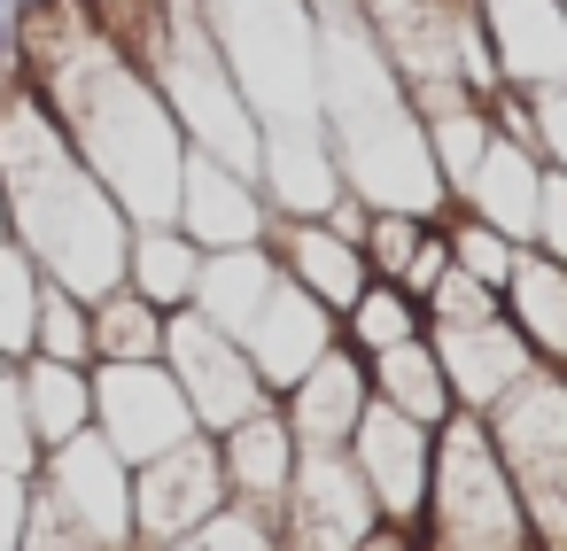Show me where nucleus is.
I'll return each instance as SVG.
<instances>
[{
  "instance_id": "1",
  "label": "nucleus",
  "mask_w": 567,
  "mask_h": 551,
  "mask_svg": "<svg viewBox=\"0 0 567 551\" xmlns=\"http://www.w3.org/2000/svg\"><path fill=\"white\" fill-rule=\"evenodd\" d=\"M24 86L48 102V117L63 125V141L79 148V164L110 187V202L133 226H172L179 202V164H187V133L172 125L148 63L117 55L102 32L63 24V55L24 48Z\"/></svg>"
},
{
  "instance_id": "2",
  "label": "nucleus",
  "mask_w": 567,
  "mask_h": 551,
  "mask_svg": "<svg viewBox=\"0 0 567 551\" xmlns=\"http://www.w3.org/2000/svg\"><path fill=\"white\" fill-rule=\"evenodd\" d=\"M0 210H9V241L40 264V280L71 295H110L125 288V241L133 218L110 202V187L79 164L48 102L17 79L0 94Z\"/></svg>"
},
{
  "instance_id": "3",
  "label": "nucleus",
  "mask_w": 567,
  "mask_h": 551,
  "mask_svg": "<svg viewBox=\"0 0 567 551\" xmlns=\"http://www.w3.org/2000/svg\"><path fill=\"white\" fill-rule=\"evenodd\" d=\"M148 79H156L172 125L187 133V148H203V156H218V164H234V171L257 179V148H265V141H257V117H249V102H241L226 55H218V40H210L203 0H172V24L156 32Z\"/></svg>"
},
{
  "instance_id": "4",
  "label": "nucleus",
  "mask_w": 567,
  "mask_h": 551,
  "mask_svg": "<svg viewBox=\"0 0 567 551\" xmlns=\"http://www.w3.org/2000/svg\"><path fill=\"white\" fill-rule=\"evenodd\" d=\"M443 528V551H536L528 505L482 427V412H451L435 427V466H427V505Z\"/></svg>"
},
{
  "instance_id": "5",
  "label": "nucleus",
  "mask_w": 567,
  "mask_h": 551,
  "mask_svg": "<svg viewBox=\"0 0 567 551\" xmlns=\"http://www.w3.org/2000/svg\"><path fill=\"white\" fill-rule=\"evenodd\" d=\"M482 427L528 505L536 551H567V365H528L482 412Z\"/></svg>"
},
{
  "instance_id": "6",
  "label": "nucleus",
  "mask_w": 567,
  "mask_h": 551,
  "mask_svg": "<svg viewBox=\"0 0 567 551\" xmlns=\"http://www.w3.org/2000/svg\"><path fill=\"white\" fill-rule=\"evenodd\" d=\"M427 350H435V365H443L458 412H489V404L536 365V350H528L520 326L505 319V295H489V288L466 280V272H443V280L427 288Z\"/></svg>"
},
{
  "instance_id": "7",
  "label": "nucleus",
  "mask_w": 567,
  "mask_h": 551,
  "mask_svg": "<svg viewBox=\"0 0 567 551\" xmlns=\"http://www.w3.org/2000/svg\"><path fill=\"white\" fill-rule=\"evenodd\" d=\"M164 365H172V381H179V396H187V412H195L203 435H226L234 419H249L257 404H272V388L249 365V350L226 326H210L203 311H172L164 319Z\"/></svg>"
},
{
  "instance_id": "8",
  "label": "nucleus",
  "mask_w": 567,
  "mask_h": 551,
  "mask_svg": "<svg viewBox=\"0 0 567 551\" xmlns=\"http://www.w3.org/2000/svg\"><path fill=\"white\" fill-rule=\"evenodd\" d=\"M94 435L125 458V466H148L164 450H179L195 427L179 381L164 357H133V365H94Z\"/></svg>"
},
{
  "instance_id": "9",
  "label": "nucleus",
  "mask_w": 567,
  "mask_h": 551,
  "mask_svg": "<svg viewBox=\"0 0 567 551\" xmlns=\"http://www.w3.org/2000/svg\"><path fill=\"white\" fill-rule=\"evenodd\" d=\"M350 466H358V481H365V497L381 505V520L396 528V520H412L420 505H427V466H435V427H420V419H404L396 404H365L358 412V427H350Z\"/></svg>"
},
{
  "instance_id": "10",
  "label": "nucleus",
  "mask_w": 567,
  "mask_h": 551,
  "mask_svg": "<svg viewBox=\"0 0 567 551\" xmlns=\"http://www.w3.org/2000/svg\"><path fill=\"white\" fill-rule=\"evenodd\" d=\"M210 512H226V466H218V435H187L179 450L133 466V536L179 543L187 528H203Z\"/></svg>"
},
{
  "instance_id": "11",
  "label": "nucleus",
  "mask_w": 567,
  "mask_h": 551,
  "mask_svg": "<svg viewBox=\"0 0 567 551\" xmlns=\"http://www.w3.org/2000/svg\"><path fill=\"white\" fill-rule=\"evenodd\" d=\"M172 226H179L203 257H210V249H265V233H272V202H265V187H257L249 171H234V164L187 148Z\"/></svg>"
},
{
  "instance_id": "12",
  "label": "nucleus",
  "mask_w": 567,
  "mask_h": 551,
  "mask_svg": "<svg viewBox=\"0 0 567 551\" xmlns=\"http://www.w3.org/2000/svg\"><path fill=\"white\" fill-rule=\"evenodd\" d=\"M40 497H48L55 512H71L102 551L133 536V466H125L94 427L48 450V489H40Z\"/></svg>"
},
{
  "instance_id": "13",
  "label": "nucleus",
  "mask_w": 567,
  "mask_h": 551,
  "mask_svg": "<svg viewBox=\"0 0 567 551\" xmlns=\"http://www.w3.org/2000/svg\"><path fill=\"white\" fill-rule=\"evenodd\" d=\"M474 40L497 86H559L567 79V9L559 0H466Z\"/></svg>"
},
{
  "instance_id": "14",
  "label": "nucleus",
  "mask_w": 567,
  "mask_h": 551,
  "mask_svg": "<svg viewBox=\"0 0 567 551\" xmlns=\"http://www.w3.org/2000/svg\"><path fill=\"white\" fill-rule=\"evenodd\" d=\"M272 404H280V419H288V435H296L303 450H342L350 427H358V412L373 404V373H365V357L334 334V342L296 373V388H280Z\"/></svg>"
},
{
  "instance_id": "15",
  "label": "nucleus",
  "mask_w": 567,
  "mask_h": 551,
  "mask_svg": "<svg viewBox=\"0 0 567 551\" xmlns=\"http://www.w3.org/2000/svg\"><path fill=\"white\" fill-rule=\"evenodd\" d=\"M334 334H342V326H334V311H327V303H311V295L280 272V280H272V295L241 319V334H234V342L249 350L257 381L280 396V388H296V373H303V365H311Z\"/></svg>"
},
{
  "instance_id": "16",
  "label": "nucleus",
  "mask_w": 567,
  "mask_h": 551,
  "mask_svg": "<svg viewBox=\"0 0 567 551\" xmlns=\"http://www.w3.org/2000/svg\"><path fill=\"white\" fill-rule=\"evenodd\" d=\"M296 512H303V536L311 551H358L373 528H381V505L365 497L350 450H303L296 458V481H288Z\"/></svg>"
},
{
  "instance_id": "17",
  "label": "nucleus",
  "mask_w": 567,
  "mask_h": 551,
  "mask_svg": "<svg viewBox=\"0 0 567 551\" xmlns=\"http://www.w3.org/2000/svg\"><path fill=\"white\" fill-rule=\"evenodd\" d=\"M265 249H272V264H280L311 303H327V311H334V326H342V311L358 303V288L373 280V272H365V257H358V241H350V233H334L327 218H272Z\"/></svg>"
},
{
  "instance_id": "18",
  "label": "nucleus",
  "mask_w": 567,
  "mask_h": 551,
  "mask_svg": "<svg viewBox=\"0 0 567 551\" xmlns=\"http://www.w3.org/2000/svg\"><path fill=\"white\" fill-rule=\"evenodd\" d=\"M536 195H544V156L528 148V141H505V133H489V148H482V164H474V179L451 195L458 210H474L482 226H497L505 241H536Z\"/></svg>"
},
{
  "instance_id": "19",
  "label": "nucleus",
  "mask_w": 567,
  "mask_h": 551,
  "mask_svg": "<svg viewBox=\"0 0 567 551\" xmlns=\"http://www.w3.org/2000/svg\"><path fill=\"white\" fill-rule=\"evenodd\" d=\"M296 458H303V443L288 435L280 404H257L249 419H234V427L218 435L226 497H241V505H280L288 481H296Z\"/></svg>"
},
{
  "instance_id": "20",
  "label": "nucleus",
  "mask_w": 567,
  "mask_h": 551,
  "mask_svg": "<svg viewBox=\"0 0 567 551\" xmlns=\"http://www.w3.org/2000/svg\"><path fill=\"white\" fill-rule=\"evenodd\" d=\"M17 396H24V419H32V443L40 458L71 435L94 427V365H63V357H17Z\"/></svg>"
},
{
  "instance_id": "21",
  "label": "nucleus",
  "mask_w": 567,
  "mask_h": 551,
  "mask_svg": "<svg viewBox=\"0 0 567 551\" xmlns=\"http://www.w3.org/2000/svg\"><path fill=\"white\" fill-rule=\"evenodd\" d=\"M505 319L520 326L536 365H567V264L544 249H520L505 280Z\"/></svg>"
},
{
  "instance_id": "22",
  "label": "nucleus",
  "mask_w": 567,
  "mask_h": 551,
  "mask_svg": "<svg viewBox=\"0 0 567 551\" xmlns=\"http://www.w3.org/2000/svg\"><path fill=\"white\" fill-rule=\"evenodd\" d=\"M195 280H203V249L179 226H133V241H125V288L141 303H156L172 319V311L195 303Z\"/></svg>"
},
{
  "instance_id": "23",
  "label": "nucleus",
  "mask_w": 567,
  "mask_h": 551,
  "mask_svg": "<svg viewBox=\"0 0 567 551\" xmlns=\"http://www.w3.org/2000/svg\"><path fill=\"white\" fill-rule=\"evenodd\" d=\"M365 373H373V396L381 404H396L404 419H420V427H443L458 404H451V381H443V365H435V350H427V334L420 342H396V350H381V357H365Z\"/></svg>"
},
{
  "instance_id": "24",
  "label": "nucleus",
  "mask_w": 567,
  "mask_h": 551,
  "mask_svg": "<svg viewBox=\"0 0 567 551\" xmlns=\"http://www.w3.org/2000/svg\"><path fill=\"white\" fill-rule=\"evenodd\" d=\"M420 334H427V303H420V295H404L396 280H365V288H358V303L342 311V342H350L358 357H381V350L420 342Z\"/></svg>"
},
{
  "instance_id": "25",
  "label": "nucleus",
  "mask_w": 567,
  "mask_h": 551,
  "mask_svg": "<svg viewBox=\"0 0 567 551\" xmlns=\"http://www.w3.org/2000/svg\"><path fill=\"white\" fill-rule=\"evenodd\" d=\"M133 357H164V311L141 303L133 288L94 295V365H133Z\"/></svg>"
},
{
  "instance_id": "26",
  "label": "nucleus",
  "mask_w": 567,
  "mask_h": 551,
  "mask_svg": "<svg viewBox=\"0 0 567 551\" xmlns=\"http://www.w3.org/2000/svg\"><path fill=\"white\" fill-rule=\"evenodd\" d=\"M24 357H63V365H94V303L40 280V311H32V350Z\"/></svg>"
},
{
  "instance_id": "27",
  "label": "nucleus",
  "mask_w": 567,
  "mask_h": 551,
  "mask_svg": "<svg viewBox=\"0 0 567 551\" xmlns=\"http://www.w3.org/2000/svg\"><path fill=\"white\" fill-rule=\"evenodd\" d=\"M443 241H451V272H466V280H482L489 295H505V280H513V257H520V241H505L497 226H482L474 210H443Z\"/></svg>"
},
{
  "instance_id": "28",
  "label": "nucleus",
  "mask_w": 567,
  "mask_h": 551,
  "mask_svg": "<svg viewBox=\"0 0 567 551\" xmlns=\"http://www.w3.org/2000/svg\"><path fill=\"white\" fill-rule=\"evenodd\" d=\"M32 311H40V264L0 233V357L32 350Z\"/></svg>"
},
{
  "instance_id": "29",
  "label": "nucleus",
  "mask_w": 567,
  "mask_h": 551,
  "mask_svg": "<svg viewBox=\"0 0 567 551\" xmlns=\"http://www.w3.org/2000/svg\"><path fill=\"white\" fill-rule=\"evenodd\" d=\"M420 233H427V218H412V210H365V233H358L365 272H373V280H396V272L412 264Z\"/></svg>"
},
{
  "instance_id": "30",
  "label": "nucleus",
  "mask_w": 567,
  "mask_h": 551,
  "mask_svg": "<svg viewBox=\"0 0 567 551\" xmlns=\"http://www.w3.org/2000/svg\"><path fill=\"white\" fill-rule=\"evenodd\" d=\"M520 94H528V148L551 171H567V79L559 86H520Z\"/></svg>"
},
{
  "instance_id": "31",
  "label": "nucleus",
  "mask_w": 567,
  "mask_h": 551,
  "mask_svg": "<svg viewBox=\"0 0 567 551\" xmlns=\"http://www.w3.org/2000/svg\"><path fill=\"white\" fill-rule=\"evenodd\" d=\"M0 466L9 474H32L40 466V443H32V419H24V396H17V373L0 365Z\"/></svg>"
},
{
  "instance_id": "32",
  "label": "nucleus",
  "mask_w": 567,
  "mask_h": 551,
  "mask_svg": "<svg viewBox=\"0 0 567 551\" xmlns=\"http://www.w3.org/2000/svg\"><path fill=\"white\" fill-rule=\"evenodd\" d=\"M528 249H544V257H559L567 264V171H551L544 164V195H536V241Z\"/></svg>"
},
{
  "instance_id": "33",
  "label": "nucleus",
  "mask_w": 567,
  "mask_h": 551,
  "mask_svg": "<svg viewBox=\"0 0 567 551\" xmlns=\"http://www.w3.org/2000/svg\"><path fill=\"white\" fill-rule=\"evenodd\" d=\"M443 272H451V241H443V218H427V233H420V249H412V264L396 272V288L427 303V288H435Z\"/></svg>"
},
{
  "instance_id": "34",
  "label": "nucleus",
  "mask_w": 567,
  "mask_h": 551,
  "mask_svg": "<svg viewBox=\"0 0 567 551\" xmlns=\"http://www.w3.org/2000/svg\"><path fill=\"white\" fill-rule=\"evenodd\" d=\"M24 520H32V474H9V466H0V551L24 543Z\"/></svg>"
},
{
  "instance_id": "35",
  "label": "nucleus",
  "mask_w": 567,
  "mask_h": 551,
  "mask_svg": "<svg viewBox=\"0 0 567 551\" xmlns=\"http://www.w3.org/2000/svg\"><path fill=\"white\" fill-rule=\"evenodd\" d=\"M0 233H9V210H0Z\"/></svg>"
},
{
  "instance_id": "36",
  "label": "nucleus",
  "mask_w": 567,
  "mask_h": 551,
  "mask_svg": "<svg viewBox=\"0 0 567 551\" xmlns=\"http://www.w3.org/2000/svg\"><path fill=\"white\" fill-rule=\"evenodd\" d=\"M559 9H567V0H559Z\"/></svg>"
}]
</instances>
